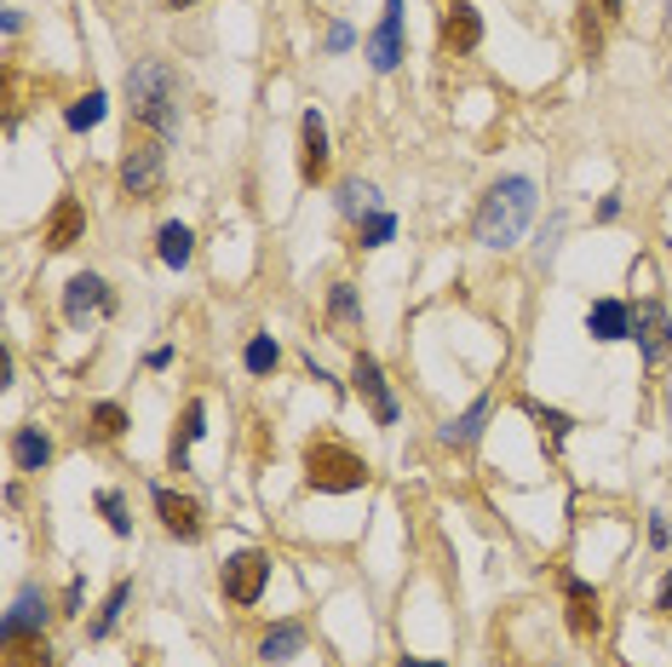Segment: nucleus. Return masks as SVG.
I'll return each instance as SVG.
<instances>
[{
  "mask_svg": "<svg viewBox=\"0 0 672 667\" xmlns=\"http://www.w3.org/2000/svg\"><path fill=\"white\" fill-rule=\"evenodd\" d=\"M81 610V581H70V593H63V616H76Z\"/></svg>",
  "mask_w": 672,
  "mask_h": 667,
  "instance_id": "34",
  "label": "nucleus"
},
{
  "mask_svg": "<svg viewBox=\"0 0 672 667\" xmlns=\"http://www.w3.org/2000/svg\"><path fill=\"white\" fill-rule=\"evenodd\" d=\"M63 121H70L76 132H92L98 121H104V92H87V98H76V104H70V116H63Z\"/></svg>",
  "mask_w": 672,
  "mask_h": 667,
  "instance_id": "26",
  "label": "nucleus"
},
{
  "mask_svg": "<svg viewBox=\"0 0 672 667\" xmlns=\"http://www.w3.org/2000/svg\"><path fill=\"white\" fill-rule=\"evenodd\" d=\"M328 317L340 322V328H357V322H362V306H357L351 282H333V306H328Z\"/></svg>",
  "mask_w": 672,
  "mask_h": 667,
  "instance_id": "30",
  "label": "nucleus"
},
{
  "mask_svg": "<svg viewBox=\"0 0 672 667\" xmlns=\"http://www.w3.org/2000/svg\"><path fill=\"white\" fill-rule=\"evenodd\" d=\"M632 340L638 351H644V362H661L672 351V311L661 306V299H644V306H632Z\"/></svg>",
  "mask_w": 672,
  "mask_h": 667,
  "instance_id": "8",
  "label": "nucleus"
},
{
  "mask_svg": "<svg viewBox=\"0 0 672 667\" xmlns=\"http://www.w3.org/2000/svg\"><path fill=\"white\" fill-rule=\"evenodd\" d=\"M127 110H132V121H139L144 132H161V139H167V132L179 127V70H173V63H161V58L132 63Z\"/></svg>",
  "mask_w": 672,
  "mask_h": 667,
  "instance_id": "1",
  "label": "nucleus"
},
{
  "mask_svg": "<svg viewBox=\"0 0 672 667\" xmlns=\"http://www.w3.org/2000/svg\"><path fill=\"white\" fill-rule=\"evenodd\" d=\"M368 58H374V70H397V58H402V0H385V18L374 29V41H368Z\"/></svg>",
  "mask_w": 672,
  "mask_h": 667,
  "instance_id": "15",
  "label": "nucleus"
},
{
  "mask_svg": "<svg viewBox=\"0 0 672 667\" xmlns=\"http://www.w3.org/2000/svg\"><path fill=\"white\" fill-rule=\"evenodd\" d=\"M586 7H592V12H598V18H610V23H615V18H621V0H586Z\"/></svg>",
  "mask_w": 672,
  "mask_h": 667,
  "instance_id": "33",
  "label": "nucleus"
},
{
  "mask_svg": "<svg viewBox=\"0 0 672 667\" xmlns=\"http://www.w3.org/2000/svg\"><path fill=\"white\" fill-rule=\"evenodd\" d=\"M351 386L368 397V409H374L380 426H397V397H391V386H385V375H380V362L368 357V351H357V362H351Z\"/></svg>",
  "mask_w": 672,
  "mask_h": 667,
  "instance_id": "11",
  "label": "nucleus"
},
{
  "mask_svg": "<svg viewBox=\"0 0 672 667\" xmlns=\"http://www.w3.org/2000/svg\"><path fill=\"white\" fill-rule=\"evenodd\" d=\"M305 484L317 495H351L368 484V460L357 449H345L340 438H311L305 444Z\"/></svg>",
  "mask_w": 672,
  "mask_h": 667,
  "instance_id": "3",
  "label": "nucleus"
},
{
  "mask_svg": "<svg viewBox=\"0 0 672 667\" xmlns=\"http://www.w3.org/2000/svg\"><path fill=\"white\" fill-rule=\"evenodd\" d=\"M167 7H173V12H184V7H195V0H167Z\"/></svg>",
  "mask_w": 672,
  "mask_h": 667,
  "instance_id": "37",
  "label": "nucleus"
},
{
  "mask_svg": "<svg viewBox=\"0 0 672 667\" xmlns=\"http://www.w3.org/2000/svg\"><path fill=\"white\" fill-rule=\"evenodd\" d=\"M7 667H52V650L41 633H23V639H7Z\"/></svg>",
  "mask_w": 672,
  "mask_h": 667,
  "instance_id": "21",
  "label": "nucleus"
},
{
  "mask_svg": "<svg viewBox=\"0 0 672 667\" xmlns=\"http://www.w3.org/2000/svg\"><path fill=\"white\" fill-rule=\"evenodd\" d=\"M655 610H666V616H672V576L661 581V598H655Z\"/></svg>",
  "mask_w": 672,
  "mask_h": 667,
  "instance_id": "35",
  "label": "nucleus"
},
{
  "mask_svg": "<svg viewBox=\"0 0 672 667\" xmlns=\"http://www.w3.org/2000/svg\"><path fill=\"white\" fill-rule=\"evenodd\" d=\"M224 598L230 605H259V593L264 581H271V552H259V547H242L237 558H224Z\"/></svg>",
  "mask_w": 672,
  "mask_h": 667,
  "instance_id": "5",
  "label": "nucleus"
},
{
  "mask_svg": "<svg viewBox=\"0 0 672 667\" xmlns=\"http://www.w3.org/2000/svg\"><path fill=\"white\" fill-rule=\"evenodd\" d=\"M87 237V213H81V202L76 196H58V208L47 213V225H41V242L52 248V253H63V248H76Z\"/></svg>",
  "mask_w": 672,
  "mask_h": 667,
  "instance_id": "12",
  "label": "nucleus"
},
{
  "mask_svg": "<svg viewBox=\"0 0 672 667\" xmlns=\"http://www.w3.org/2000/svg\"><path fill=\"white\" fill-rule=\"evenodd\" d=\"M98 507H104V518H110V529H116V536H127V500L116 495V489H104V495H98Z\"/></svg>",
  "mask_w": 672,
  "mask_h": 667,
  "instance_id": "31",
  "label": "nucleus"
},
{
  "mask_svg": "<svg viewBox=\"0 0 672 667\" xmlns=\"http://www.w3.org/2000/svg\"><path fill=\"white\" fill-rule=\"evenodd\" d=\"M277 362H282V346L271 340V334H253V340H248V369L253 375H271Z\"/></svg>",
  "mask_w": 672,
  "mask_h": 667,
  "instance_id": "29",
  "label": "nucleus"
},
{
  "mask_svg": "<svg viewBox=\"0 0 672 667\" xmlns=\"http://www.w3.org/2000/svg\"><path fill=\"white\" fill-rule=\"evenodd\" d=\"M12 455H18L23 472H41V466L52 460V438H47V431H36V426H23L18 438H12Z\"/></svg>",
  "mask_w": 672,
  "mask_h": 667,
  "instance_id": "20",
  "label": "nucleus"
},
{
  "mask_svg": "<svg viewBox=\"0 0 672 667\" xmlns=\"http://www.w3.org/2000/svg\"><path fill=\"white\" fill-rule=\"evenodd\" d=\"M161 173H167L161 132H127V156H121V190L132 196V202H156V196H161Z\"/></svg>",
  "mask_w": 672,
  "mask_h": 667,
  "instance_id": "4",
  "label": "nucleus"
},
{
  "mask_svg": "<svg viewBox=\"0 0 672 667\" xmlns=\"http://www.w3.org/2000/svg\"><path fill=\"white\" fill-rule=\"evenodd\" d=\"M626 328H632V311L621 306V299H598V306L586 311V334H592V340H626Z\"/></svg>",
  "mask_w": 672,
  "mask_h": 667,
  "instance_id": "17",
  "label": "nucleus"
},
{
  "mask_svg": "<svg viewBox=\"0 0 672 667\" xmlns=\"http://www.w3.org/2000/svg\"><path fill=\"white\" fill-rule=\"evenodd\" d=\"M483 41V18L472 0H449L443 7V23H437V47H443L449 58H465V52H478Z\"/></svg>",
  "mask_w": 672,
  "mask_h": 667,
  "instance_id": "6",
  "label": "nucleus"
},
{
  "mask_svg": "<svg viewBox=\"0 0 672 667\" xmlns=\"http://www.w3.org/2000/svg\"><path fill=\"white\" fill-rule=\"evenodd\" d=\"M391 230H397V219L380 208V213H362L357 219V248H380V242H391Z\"/></svg>",
  "mask_w": 672,
  "mask_h": 667,
  "instance_id": "24",
  "label": "nucleus"
},
{
  "mask_svg": "<svg viewBox=\"0 0 672 667\" xmlns=\"http://www.w3.org/2000/svg\"><path fill=\"white\" fill-rule=\"evenodd\" d=\"M529 219H534V185H529L523 173H512V179H494V185L483 190L472 230H478L483 248H512V242L523 237Z\"/></svg>",
  "mask_w": 672,
  "mask_h": 667,
  "instance_id": "2",
  "label": "nucleus"
},
{
  "mask_svg": "<svg viewBox=\"0 0 672 667\" xmlns=\"http://www.w3.org/2000/svg\"><path fill=\"white\" fill-rule=\"evenodd\" d=\"M299 650H305V627H299V621H277L271 633H264V645H259L264 661H293Z\"/></svg>",
  "mask_w": 672,
  "mask_h": 667,
  "instance_id": "18",
  "label": "nucleus"
},
{
  "mask_svg": "<svg viewBox=\"0 0 672 667\" xmlns=\"http://www.w3.org/2000/svg\"><path fill=\"white\" fill-rule=\"evenodd\" d=\"M581 47H586V58H598V52H603V29H598V18H592V7L581 12Z\"/></svg>",
  "mask_w": 672,
  "mask_h": 667,
  "instance_id": "32",
  "label": "nucleus"
},
{
  "mask_svg": "<svg viewBox=\"0 0 672 667\" xmlns=\"http://www.w3.org/2000/svg\"><path fill=\"white\" fill-rule=\"evenodd\" d=\"M523 415H529L534 426H541V438H546V444H563V438H569V426H575L563 409H541L534 397H523Z\"/></svg>",
  "mask_w": 672,
  "mask_h": 667,
  "instance_id": "23",
  "label": "nucleus"
},
{
  "mask_svg": "<svg viewBox=\"0 0 672 667\" xmlns=\"http://www.w3.org/2000/svg\"><path fill=\"white\" fill-rule=\"evenodd\" d=\"M47 627V593L41 587H23L12 598V610H7V627H0V639H23V633H41Z\"/></svg>",
  "mask_w": 672,
  "mask_h": 667,
  "instance_id": "14",
  "label": "nucleus"
},
{
  "mask_svg": "<svg viewBox=\"0 0 672 667\" xmlns=\"http://www.w3.org/2000/svg\"><path fill=\"white\" fill-rule=\"evenodd\" d=\"M340 208L357 219V213H380V190L374 185H362V179H351L345 190H340Z\"/></svg>",
  "mask_w": 672,
  "mask_h": 667,
  "instance_id": "25",
  "label": "nucleus"
},
{
  "mask_svg": "<svg viewBox=\"0 0 672 667\" xmlns=\"http://www.w3.org/2000/svg\"><path fill=\"white\" fill-rule=\"evenodd\" d=\"M121 431H127V409H121V404H98V409H92V438L116 444Z\"/></svg>",
  "mask_w": 672,
  "mask_h": 667,
  "instance_id": "27",
  "label": "nucleus"
},
{
  "mask_svg": "<svg viewBox=\"0 0 672 667\" xmlns=\"http://www.w3.org/2000/svg\"><path fill=\"white\" fill-rule=\"evenodd\" d=\"M201 420H208V409H201L195 397H190V404H184V420H179V431H173V444H167V460H173V472H190V444L201 438V431H208Z\"/></svg>",
  "mask_w": 672,
  "mask_h": 667,
  "instance_id": "16",
  "label": "nucleus"
},
{
  "mask_svg": "<svg viewBox=\"0 0 672 667\" xmlns=\"http://www.w3.org/2000/svg\"><path fill=\"white\" fill-rule=\"evenodd\" d=\"M397 667H443V661H414V656H402Z\"/></svg>",
  "mask_w": 672,
  "mask_h": 667,
  "instance_id": "36",
  "label": "nucleus"
},
{
  "mask_svg": "<svg viewBox=\"0 0 672 667\" xmlns=\"http://www.w3.org/2000/svg\"><path fill=\"white\" fill-rule=\"evenodd\" d=\"M563 598H569V633H575L581 645L598 639V633H603V605H598V593H592L586 581L569 576V581H563Z\"/></svg>",
  "mask_w": 672,
  "mask_h": 667,
  "instance_id": "13",
  "label": "nucleus"
},
{
  "mask_svg": "<svg viewBox=\"0 0 672 667\" xmlns=\"http://www.w3.org/2000/svg\"><path fill=\"white\" fill-rule=\"evenodd\" d=\"M127 598H132V587H127V581H116V587H110V598H104V610H98V621L87 627V633H92V639H104V633L116 627V616L127 610Z\"/></svg>",
  "mask_w": 672,
  "mask_h": 667,
  "instance_id": "28",
  "label": "nucleus"
},
{
  "mask_svg": "<svg viewBox=\"0 0 672 667\" xmlns=\"http://www.w3.org/2000/svg\"><path fill=\"white\" fill-rule=\"evenodd\" d=\"M156 518L173 541H201V529H208V512H201L195 495H179V489H156Z\"/></svg>",
  "mask_w": 672,
  "mask_h": 667,
  "instance_id": "7",
  "label": "nucleus"
},
{
  "mask_svg": "<svg viewBox=\"0 0 672 667\" xmlns=\"http://www.w3.org/2000/svg\"><path fill=\"white\" fill-rule=\"evenodd\" d=\"M92 311H98V317H110V311H116V293H110V282H104V277L81 271V277H70V288H63V317H70V322L81 328Z\"/></svg>",
  "mask_w": 672,
  "mask_h": 667,
  "instance_id": "9",
  "label": "nucleus"
},
{
  "mask_svg": "<svg viewBox=\"0 0 672 667\" xmlns=\"http://www.w3.org/2000/svg\"><path fill=\"white\" fill-rule=\"evenodd\" d=\"M156 253H161V265H173V271H184V265H190V253H195L190 225H161V230H156Z\"/></svg>",
  "mask_w": 672,
  "mask_h": 667,
  "instance_id": "19",
  "label": "nucleus"
},
{
  "mask_svg": "<svg viewBox=\"0 0 672 667\" xmlns=\"http://www.w3.org/2000/svg\"><path fill=\"white\" fill-rule=\"evenodd\" d=\"M483 420H489V397H483V404H472V409H465V415H460V420L443 431V444H449V449H465V444H478Z\"/></svg>",
  "mask_w": 672,
  "mask_h": 667,
  "instance_id": "22",
  "label": "nucleus"
},
{
  "mask_svg": "<svg viewBox=\"0 0 672 667\" xmlns=\"http://www.w3.org/2000/svg\"><path fill=\"white\" fill-rule=\"evenodd\" d=\"M328 121L317 110H305V121H299V179L305 185H322L328 179Z\"/></svg>",
  "mask_w": 672,
  "mask_h": 667,
  "instance_id": "10",
  "label": "nucleus"
}]
</instances>
